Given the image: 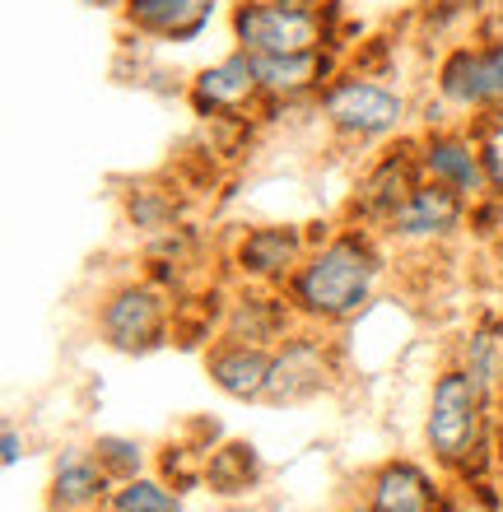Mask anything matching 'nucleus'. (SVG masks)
I'll use <instances>...</instances> for the list:
<instances>
[{
  "instance_id": "dca6fc26",
  "label": "nucleus",
  "mask_w": 503,
  "mask_h": 512,
  "mask_svg": "<svg viewBox=\"0 0 503 512\" xmlns=\"http://www.w3.org/2000/svg\"><path fill=\"white\" fill-rule=\"evenodd\" d=\"M205 373L233 401H266V387H271V373H275V350L219 336L205 350Z\"/></svg>"
},
{
  "instance_id": "b1692460",
  "label": "nucleus",
  "mask_w": 503,
  "mask_h": 512,
  "mask_svg": "<svg viewBox=\"0 0 503 512\" xmlns=\"http://www.w3.org/2000/svg\"><path fill=\"white\" fill-rule=\"evenodd\" d=\"M98 457V466L122 485V480H136L140 471H145V447L136 443V438H117V433H103V438H94V447H89Z\"/></svg>"
},
{
  "instance_id": "ddd939ff",
  "label": "nucleus",
  "mask_w": 503,
  "mask_h": 512,
  "mask_svg": "<svg viewBox=\"0 0 503 512\" xmlns=\"http://www.w3.org/2000/svg\"><path fill=\"white\" fill-rule=\"evenodd\" d=\"M224 0H126L122 28L140 42H164V47H191L205 28L215 24Z\"/></svg>"
},
{
  "instance_id": "6ab92c4d",
  "label": "nucleus",
  "mask_w": 503,
  "mask_h": 512,
  "mask_svg": "<svg viewBox=\"0 0 503 512\" xmlns=\"http://www.w3.org/2000/svg\"><path fill=\"white\" fill-rule=\"evenodd\" d=\"M261 480V452L247 438H224L219 447L205 452V480L201 485L219 499H238Z\"/></svg>"
},
{
  "instance_id": "1a4fd4ad",
  "label": "nucleus",
  "mask_w": 503,
  "mask_h": 512,
  "mask_svg": "<svg viewBox=\"0 0 503 512\" xmlns=\"http://www.w3.org/2000/svg\"><path fill=\"white\" fill-rule=\"evenodd\" d=\"M415 149H420V168L429 182L438 187H452L457 196L476 205L480 196H490V173H485V159H480V140L471 126H452V122H434L429 131L415 135Z\"/></svg>"
},
{
  "instance_id": "39448f33",
  "label": "nucleus",
  "mask_w": 503,
  "mask_h": 512,
  "mask_svg": "<svg viewBox=\"0 0 503 512\" xmlns=\"http://www.w3.org/2000/svg\"><path fill=\"white\" fill-rule=\"evenodd\" d=\"M434 94L443 112L490 117L503 108V33L499 38H462L443 47L434 61Z\"/></svg>"
},
{
  "instance_id": "aec40b11",
  "label": "nucleus",
  "mask_w": 503,
  "mask_h": 512,
  "mask_svg": "<svg viewBox=\"0 0 503 512\" xmlns=\"http://www.w3.org/2000/svg\"><path fill=\"white\" fill-rule=\"evenodd\" d=\"M480 10H485L480 0H420V10H415L420 42H434V47H452V42H462L457 33H462Z\"/></svg>"
},
{
  "instance_id": "f257e3e1",
  "label": "nucleus",
  "mask_w": 503,
  "mask_h": 512,
  "mask_svg": "<svg viewBox=\"0 0 503 512\" xmlns=\"http://www.w3.org/2000/svg\"><path fill=\"white\" fill-rule=\"evenodd\" d=\"M382 270H387V256H382L378 233L345 224L303 256L285 294L303 326H340L373 303Z\"/></svg>"
},
{
  "instance_id": "c756f323",
  "label": "nucleus",
  "mask_w": 503,
  "mask_h": 512,
  "mask_svg": "<svg viewBox=\"0 0 503 512\" xmlns=\"http://www.w3.org/2000/svg\"><path fill=\"white\" fill-rule=\"evenodd\" d=\"M345 512H373V508H368V503H354V508H345Z\"/></svg>"
},
{
  "instance_id": "4468645a",
  "label": "nucleus",
  "mask_w": 503,
  "mask_h": 512,
  "mask_svg": "<svg viewBox=\"0 0 503 512\" xmlns=\"http://www.w3.org/2000/svg\"><path fill=\"white\" fill-rule=\"evenodd\" d=\"M299 322V312L289 303L285 289H271V284H257V289H247L238 294L224 308V322H219V336L224 340H243V345H266L275 350L280 340L294 331Z\"/></svg>"
},
{
  "instance_id": "2eb2a0df",
  "label": "nucleus",
  "mask_w": 503,
  "mask_h": 512,
  "mask_svg": "<svg viewBox=\"0 0 503 512\" xmlns=\"http://www.w3.org/2000/svg\"><path fill=\"white\" fill-rule=\"evenodd\" d=\"M327 387V350H322V336L313 326L303 331H289L280 345H275V373L271 387H266V401L271 405H294L308 401Z\"/></svg>"
},
{
  "instance_id": "423d86ee",
  "label": "nucleus",
  "mask_w": 503,
  "mask_h": 512,
  "mask_svg": "<svg viewBox=\"0 0 503 512\" xmlns=\"http://www.w3.org/2000/svg\"><path fill=\"white\" fill-rule=\"evenodd\" d=\"M173 308L168 294L154 280H126L108 289L98 308V336L117 354H150L173 336Z\"/></svg>"
},
{
  "instance_id": "a878e982",
  "label": "nucleus",
  "mask_w": 503,
  "mask_h": 512,
  "mask_svg": "<svg viewBox=\"0 0 503 512\" xmlns=\"http://www.w3.org/2000/svg\"><path fill=\"white\" fill-rule=\"evenodd\" d=\"M19 457H24V438H19V429H14V424H5V438H0V461H5V466H19Z\"/></svg>"
},
{
  "instance_id": "f3484780",
  "label": "nucleus",
  "mask_w": 503,
  "mask_h": 512,
  "mask_svg": "<svg viewBox=\"0 0 503 512\" xmlns=\"http://www.w3.org/2000/svg\"><path fill=\"white\" fill-rule=\"evenodd\" d=\"M112 489H117V480L98 466L94 452L70 447L66 457L56 461L47 499H52V512H94V508H108Z\"/></svg>"
},
{
  "instance_id": "412c9836",
  "label": "nucleus",
  "mask_w": 503,
  "mask_h": 512,
  "mask_svg": "<svg viewBox=\"0 0 503 512\" xmlns=\"http://www.w3.org/2000/svg\"><path fill=\"white\" fill-rule=\"evenodd\" d=\"M108 512H177V499L168 494L164 480L136 475V480H122V485L112 489Z\"/></svg>"
},
{
  "instance_id": "9d476101",
  "label": "nucleus",
  "mask_w": 503,
  "mask_h": 512,
  "mask_svg": "<svg viewBox=\"0 0 503 512\" xmlns=\"http://www.w3.org/2000/svg\"><path fill=\"white\" fill-rule=\"evenodd\" d=\"M345 70V56L336 47H308V52L285 56H257V84H261V112L299 108L317 103L322 89Z\"/></svg>"
},
{
  "instance_id": "f8f14e48",
  "label": "nucleus",
  "mask_w": 503,
  "mask_h": 512,
  "mask_svg": "<svg viewBox=\"0 0 503 512\" xmlns=\"http://www.w3.org/2000/svg\"><path fill=\"white\" fill-rule=\"evenodd\" d=\"M471 224V201L457 196L452 187H438L424 177L415 196H410L401 210L392 215V224L382 229V238H392L401 247H434V243H448L457 233Z\"/></svg>"
},
{
  "instance_id": "0eeeda50",
  "label": "nucleus",
  "mask_w": 503,
  "mask_h": 512,
  "mask_svg": "<svg viewBox=\"0 0 503 512\" xmlns=\"http://www.w3.org/2000/svg\"><path fill=\"white\" fill-rule=\"evenodd\" d=\"M420 182H424L420 149H415V140H406V135H401L392 149H382L378 159L359 173V182H354V191H350V201H345V224L382 233L387 224H392L396 210L415 196V187H420Z\"/></svg>"
},
{
  "instance_id": "bb28decb",
  "label": "nucleus",
  "mask_w": 503,
  "mask_h": 512,
  "mask_svg": "<svg viewBox=\"0 0 503 512\" xmlns=\"http://www.w3.org/2000/svg\"><path fill=\"white\" fill-rule=\"evenodd\" d=\"M494 480H499V489H503V424L494 429Z\"/></svg>"
},
{
  "instance_id": "2f4dec72",
  "label": "nucleus",
  "mask_w": 503,
  "mask_h": 512,
  "mask_svg": "<svg viewBox=\"0 0 503 512\" xmlns=\"http://www.w3.org/2000/svg\"><path fill=\"white\" fill-rule=\"evenodd\" d=\"M499 112H503V108H499Z\"/></svg>"
},
{
  "instance_id": "4be33fe9",
  "label": "nucleus",
  "mask_w": 503,
  "mask_h": 512,
  "mask_svg": "<svg viewBox=\"0 0 503 512\" xmlns=\"http://www.w3.org/2000/svg\"><path fill=\"white\" fill-rule=\"evenodd\" d=\"M462 368L480 382V387L490 391V396H499V387H503V350H499V340H494L490 331H471V336H466Z\"/></svg>"
},
{
  "instance_id": "5701e85b",
  "label": "nucleus",
  "mask_w": 503,
  "mask_h": 512,
  "mask_svg": "<svg viewBox=\"0 0 503 512\" xmlns=\"http://www.w3.org/2000/svg\"><path fill=\"white\" fill-rule=\"evenodd\" d=\"M126 219H131L136 229L164 233V229H173V219H177V201L168 196V191L131 187V191H126Z\"/></svg>"
},
{
  "instance_id": "393cba45",
  "label": "nucleus",
  "mask_w": 503,
  "mask_h": 512,
  "mask_svg": "<svg viewBox=\"0 0 503 512\" xmlns=\"http://www.w3.org/2000/svg\"><path fill=\"white\" fill-rule=\"evenodd\" d=\"M471 131H476V140H480V159H485V173H490V191L503 196V112L476 117Z\"/></svg>"
},
{
  "instance_id": "9b49d317",
  "label": "nucleus",
  "mask_w": 503,
  "mask_h": 512,
  "mask_svg": "<svg viewBox=\"0 0 503 512\" xmlns=\"http://www.w3.org/2000/svg\"><path fill=\"white\" fill-rule=\"evenodd\" d=\"M308 252H313L308 224H247V229H238V238H233L229 261L247 284L285 289L289 275L303 266Z\"/></svg>"
},
{
  "instance_id": "c85d7f7f",
  "label": "nucleus",
  "mask_w": 503,
  "mask_h": 512,
  "mask_svg": "<svg viewBox=\"0 0 503 512\" xmlns=\"http://www.w3.org/2000/svg\"><path fill=\"white\" fill-rule=\"evenodd\" d=\"M285 5H313V10H322L327 0H285Z\"/></svg>"
},
{
  "instance_id": "7c9ffc66",
  "label": "nucleus",
  "mask_w": 503,
  "mask_h": 512,
  "mask_svg": "<svg viewBox=\"0 0 503 512\" xmlns=\"http://www.w3.org/2000/svg\"><path fill=\"white\" fill-rule=\"evenodd\" d=\"M494 405H499V419H503V387H499V396H494Z\"/></svg>"
},
{
  "instance_id": "7ed1b4c3",
  "label": "nucleus",
  "mask_w": 503,
  "mask_h": 512,
  "mask_svg": "<svg viewBox=\"0 0 503 512\" xmlns=\"http://www.w3.org/2000/svg\"><path fill=\"white\" fill-rule=\"evenodd\" d=\"M327 131L345 145H387L401 140L410 122V98L382 75L345 66L313 103Z\"/></svg>"
},
{
  "instance_id": "6e6552de",
  "label": "nucleus",
  "mask_w": 503,
  "mask_h": 512,
  "mask_svg": "<svg viewBox=\"0 0 503 512\" xmlns=\"http://www.w3.org/2000/svg\"><path fill=\"white\" fill-rule=\"evenodd\" d=\"M187 108L201 122H229V117H257L261 112V84H257V56L233 47L219 61L201 66L187 84Z\"/></svg>"
},
{
  "instance_id": "cd10ccee",
  "label": "nucleus",
  "mask_w": 503,
  "mask_h": 512,
  "mask_svg": "<svg viewBox=\"0 0 503 512\" xmlns=\"http://www.w3.org/2000/svg\"><path fill=\"white\" fill-rule=\"evenodd\" d=\"M80 5H89V10H98V14H122L126 0H80Z\"/></svg>"
},
{
  "instance_id": "20e7f679",
  "label": "nucleus",
  "mask_w": 503,
  "mask_h": 512,
  "mask_svg": "<svg viewBox=\"0 0 503 512\" xmlns=\"http://www.w3.org/2000/svg\"><path fill=\"white\" fill-rule=\"evenodd\" d=\"M490 405L494 396L480 387L466 368H443L429 391L424 415V443L443 471H462V461L490 438Z\"/></svg>"
},
{
  "instance_id": "f03ea898",
  "label": "nucleus",
  "mask_w": 503,
  "mask_h": 512,
  "mask_svg": "<svg viewBox=\"0 0 503 512\" xmlns=\"http://www.w3.org/2000/svg\"><path fill=\"white\" fill-rule=\"evenodd\" d=\"M345 0L313 5H285V0H233L229 5V38L252 56H285L308 47H336L345 56Z\"/></svg>"
},
{
  "instance_id": "a211bd4d",
  "label": "nucleus",
  "mask_w": 503,
  "mask_h": 512,
  "mask_svg": "<svg viewBox=\"0 0 503 512\" xmlns=\"http://www.w3.org/2000/svg\"><path fill=\"white\" fill-rule=\"evenodd\" d=\"M368 508L373 512H438L434 475L415 461H382L368 475Z\"/></svg>"
}]
</instances>
